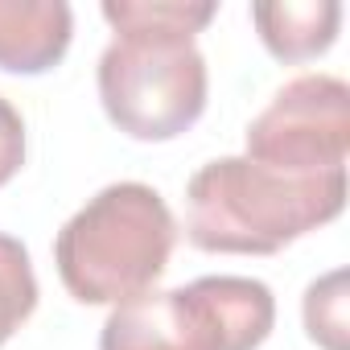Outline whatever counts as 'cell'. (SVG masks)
I'll return each mask as SVG.
<instances>
[{
  "instance_id": "obj_7",
  "label": "cell",
  "mask_w": 350,
  "mask_h": 350,
  "mask_svg": "<svg viewBox=\"0 0 350 350\" xmlns=\"http://www.w3.org/2000/svg\"><path fill=\"white\" fill-rule=\"evenodd\" d=\"M252 21L272 58L305 62L338 42L342 5L338 0H272V5H252Z\"/></svg>"
},
{
  "instance_id": "obj_4",
  "label": "cell",
  "mask_w": 350,
  "mask_h": 350,
  "mask_svg": "<svg viewBox=\"0 0 350 350\" xmlns=\"http://www.w3.org/2000/svg\"><path fill=\"white\" fill-rule=\"evenodd\" d=\"M276 325V297L252 276H198L116 305L99 350H260Z\"/></svg>"
},
{
  "instance_id": "obj_3",
  "label": "cell",
  "mask_w": 350,
  "mask_h": 350,
  "mask_svg": "<svg viewBox=\"0 0 350 350\" xmlns=\"http://www.w3.org/2000/svg\"><path fill=\"white\" fill-rule=\"evenodd\" d=\"M173 243L169 202L144 182H111L62 223L54 264L79 305H124L165 276Z\"/></svg>"
},
{
  "instance_id": "obj_9",
  "label": "cell",
  "mask_w": 350,
  "mask_h": 350,
  "mask_svg": "<svg viewBox=\"0 0 350 350\" xmlns=\"http://www.w3.org/2000/svg\"><path fill=\"white\" fill-rule=\"evenodd\" d=\"M305 334L321 350H350V321H346V268L317 276L301 301Z\"/></svg>"
},
{
  "instance_id": "obj_6",
  "label": "cell",
  "mask_w": 350,
  "mask_h": 350,
  "mask_svg": "<svg viewBox=\"0 0 350 350\" xmlns=\"http://www.w3.org/2000/svg\"><path fill=\"white\" fill-rule=\"evenodd\" d=\"M75 38V13L66 0H0V70L46 75Z\"/></svg>"
},
{
  "instance_id": "obj_2",
  "label": "cell",
  "mask_w": 350,
  "mask_h": 350,
  "mask_svg": "<svg viewBox=\"0 0 350 350\" xmlns=\"http://www.w3.org/2000/svg\"><path fill=\"white\" fill-rule=\"evenodd\" d=\"M186 202V239L198 252L276 256L342 215L346 169L297 178L247 157H219L190 178Z\"/></svg>"
},
{
  "instance_id": "obj_5",
  "label": "cell",
  "mask_w": 350,
  "mask_h": 350,
  "mask_svg": "<svg viewBox=\"0 0 350 350\" xmlns=\"http://www.w3.org/2000/svg\"><path fill=\"white\" fill-rule=\"evenodd\" d=\"M243 157L297 178L342 173L350 152V87L338 75H301L247 124Z\"/></svg>"
},
{
  "instance_id": "obj_1",
  "label": "cell",
  "mask_w": 350,
  "mask_h": 350,
  "mask_svg": "<svg viewBox=\"0 0 350 350\" xmlns=\"http://www.w3.org/2000/svg\"><path fill=\"white\" fill-rule=\"evenodd\" d=\"M103 21L116 29L99 54V103L107 120L144 144L178 140L206 111V58L194 42L219 5L215 0H103Z\"/></svg>"
},
{
  "instance_id": "obj_10",
  "label": "cell",
  "mask_w": 350,
  "mask_h": 350,
  "mask_svg": "<svg viewBox=\"0 0 350 350\" xmlns=\"http://www.w3.org/2000/svg\"><path fill=\"white\" fill-rule=\"evenodd\" d=\"M25 165V120L0 95V186H9Z\"/></svg>"
},
{
  "instance_id": "obj_8",
  "label": "cell",
  "mask_w": 350,
  "mask_h": 350,
  "mask_svg": "<svg viewBox=\"0 0 350 350\" xmlns=\"http://www.w3.org/2000/svg\"><path fill=\"white\" fill-rule=\"evenodd\" d=\"M38 309V276L29 247L0 231V346H5Z\"/></svg>"
}]
</instances>
